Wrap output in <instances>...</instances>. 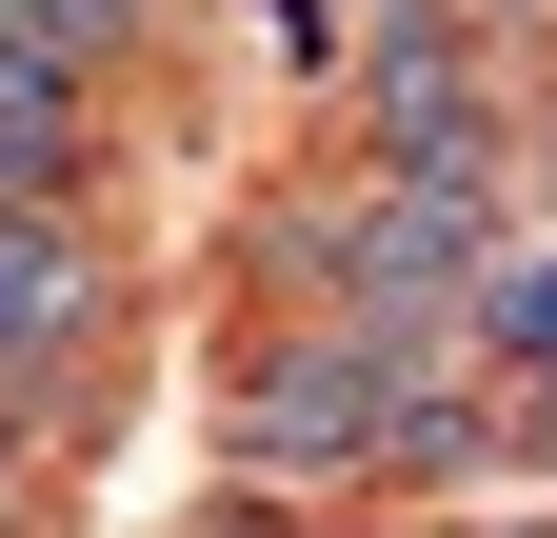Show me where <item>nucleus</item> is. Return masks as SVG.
<instances>
[{
    "label": "nucleus",
    "instance_id": "obj_1",
    "mask_svg": "<svg viewBox=\"0 0 557 538\" xmlns=\"http://www.w3.org/2000/svg\"><path fill=\"white\" fill-rule=\"evenodd\" d=\"M398 340H359V319H299V340H278L239 399H220V458L239 479H359L379 458V419H398Z\"/></svg>",
    "mask_w": 557,
    "mask_h": 538
},
{
    "label": "nucleus",
    "instance_id": "obj_2",
    "mask_svg": "<svg viewBox=\"0 0 557 538\" xmlns=\"http://www.w3.org/2000/svg\"><path fill=\"white\" fill-rule=\"evenodd\" d=\"M359 120H379V180H498V81L458 60L438 0H379L359 21Z\"/></svg>",
    "mask_w": 557,
    "mask_h": 538
},
{
    "label": "nucleus",
    "instance_id": "obj_3",
    "mask_svg": "<svg viewBox=\"0 0 557 538\" xmlns=\"http://www.w3.org/2000/svg\"><path fill=\"white\" fill-rule=\"evenodd\" d=\"M81 340H100V259H81V220H60V199H0V399L60 379Z\"/></svg>",
    "mask_w": 557,
    "mask_h": 538
},
{
    "label": "nucleus",
    "instance_id": "obj_4",
    "mask_svg": "<svg viewBox=\"0 0 557 538\" xmlns=\"http://www.w3.org/2000/svg\"><path fill=\"white\" fill-rule=\"evenodd\" d=\"M0 199H81V60L0 40Z\"/></svg>",
    "mask_w": 557,
    "mask_h": 538
},
{
    "label": "nucleus",
    "instance_id": "obj_5",
    "mask_svg": "<svg viewBox=\"0 0 557 538\" xmlns=\"http://www.w3.org/2000/svg\"><path fill=\"white\" fill-rule=\"evenodd\" d=\"M478 340H498V359H537V379H557V259H498V299H478Z\"/></svg>",
    "mask_w": 557,
    "mask_h": 538
},
{
    "label": "nucleus",
    "instance_id": "obj_6",
    "mask_svg": "<svg viewBox=\"0 0 557 538\" xmlns=\"http://www.w3.org/2000/svg\"><path fill=\"white\" fill-rule=\"evenodd\" d=\"M0 40H40V60H100V40H139V0H0Z\"/></svg>",
    "mask_w": 557,
    "mask_h": 538
},
{
    "label": "nucleus",
    "instance_id": "obj_7",
    "mask_svg": "<svg viewBox=\"0 0 557 538\" xmlns=\"http://www.w3.org/2000/svg\"><path fill=\"white\" fill-rule=\"evenodd\" d=\"M278 40H299V81H359V40H338V0H259Z\"/></svg>",
    "mask_w": 557,
    "mask_h": 538
},
{
    "label": "nucleus",
    "instance_id": "obj_8",
    "mask_svg": "<svg viewBox=\"0 0 557 538\" xmlns=\"http://www.w3.org/2000/svg\"><path fill=\"white\" fill-rule=\"evenodd\" d=\"M139 21H160V0H139Z\"/></svg>",
    "mask_w": 557,
    "mask_h": 538
}]
</instances>
